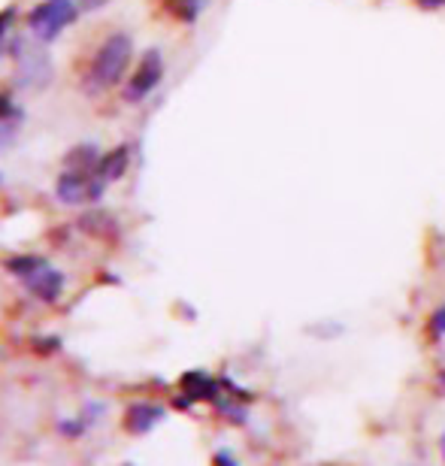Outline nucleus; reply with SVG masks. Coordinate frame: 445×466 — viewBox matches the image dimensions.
Returning a JSON list of instances; mask_svg holds the SVG:
<instances>
[{
	"label": "nucleus",
	"instance_id": "11",
	"mask_svg": "<svg viewBox=\"0 0 445 466\" xmlns=\"http://www.w3.org/2000/svg\"><path fill=\"white\" fill-rule=\"evenodd\" d=\"M13 18H15V13H13V9H4V13H0V43H4V36H6V27L13 25Z\"/></svg>",
	"mask_w": 445,
	"mask_h": 466
},
{
	"label": "nucleus",
	"instance_id": "15",
	"mask_svg": "<svg viewBox=\"0 0 445 466\" xmlns=\"http://www.w3.org/2000/svg\"><path fill=\"white\" fill-rule=\"evenodd\" d=\"M440 385L445 388V372H442V376H440Z\"/></svg>",
	"mask_w": 445,
	"mask_h": 466
},
{
	"label": "nucleus",
	"instance_id": "2",
	"mask_svg": "<svg viewBox=\"0 0 445 466\" xmlns=\"http://www.w3.org/2000/svg\"><path fill=\"white\" fill-rule=\"evenodd\" d=\"M79 6L73 0H46V4L34 6L27 15V27L34 31L36 40H55L64 27L76 22Z\"/></svg>",
	"mask_w": 445,
	"mask_h": 466
},
{
	"label": "nucleus",
	"instance_id": "1",
	"mask_svg": "<svg viewBox=\"0 0 445 466\" xmlns=\"http://www.w3.org/2000/svg\"><path fill=\"white\" fill-rule=\"evenodd\" d=\"M131 55H134L131 36H125V34L109 36V40L97 49L95 64H91V70H88V88L91 91L113 88L116 82L125 76L127 64H131Z\"/></svg>",
	"mask_w": 445,
	"mask_h": 466
},
{
	"label": "nucleus",
	"instance_id": "5",
	"mask_svg": "<svg viewBox=\"0 0 445 466\" xmlns=\"http://www.w3.org/2000/svg\"><path fill=\"white\" fill-rule=\"evenodd\" d=\"M25 282H27V288L40 297V300H55V297L61 294V285H64V279H61V273L58 269H49L46 264H40L34 269V273H27L25 276Z\"/></svg>",
	"mask_w": 445,
	"mask_h": 466
},
{
	"label": "nucleus",
	"instance_id": "4",
	"mask_svg": "<svg viewBox=\"0 0 445 466\" xmlns=\"http://www.w3.org/2000/svg\"><path fill=\"white\" fill-rule=\"evenodd\" d=\"M161 79H164V61H161V55L152 49V52L143 55L140 67L134 70V76L125 88V97L131 100V104H140L143 97H148L157 88V82Z\"/></svg>",
	"mask_w": 445,
	"mask_h": 466
},
{
	"label": "nucleus",
	"instance_id": "13",
	"mask_svg": "<svg viewBox=\"0 0 445 466\" xmlns=\"http://www.w3.org/2000/svg\"><path fill=\"white\" fill-rule=\"evenodd\" d=\"M109 0H79V6L82 9H100V6H106Z\"/></svg>",
	"mask_w": 445,
	"mask_h": 466
},
{
	"label": "nucleus",
	"instance_id": "14",
	"mask_svg": "<svg viewBox=\"0 0 445 466\" xmlns=\"http://www.w3.org/2000/svg\"><path fill=\"white\" fill-rule=\"evenodd\" d=\"M419 4L424 9H440V6H445V0H419Z\"/></svg>",
	"mask_w": 445,
	"mask_h": 466
},
{
	"label": "nucleus",
	"instance_id": "6",
	"mask_svg": "<svg viewBox=\"0 0 445 466\" xmlns=\"http://www.w3.org/2000/svg\"><path fill=\"white\" fill-rule=\"evenodd\" d=\"M164 418V409L161 406H155V403H137L127 409V415H125V427L131 433H146V431H152V427L161 421Z\"/></svg>",
	"mask_w": 445,
	"mask_h": 466
},
{
	"label": "nucleus",
	"instance_id": "7",
	"mask_svg": "<svg viewBox=\"0 0 445 466\" xmlns=\"http://www.w3.org/2000/svg\"><path fill=\"white\" fill-rule=\"evenodd\" d=\"M182 394L188 397V403L194 400H216L218 397V381L209 379L207 372L194 370L188 376H182Z\"/></svg>",
	"mask_w": 445,
	"mask_h": 466
},
{
	"label": "nucleus",
	"instance_id": "16",
	"mask_svg": "<svg viewBox=\"0 0 445 466\" xmlns=\"http://www.w3.org/2000/svg\"><path fill=\"white\" fill-rule=\"evenodd\" d=\"M442 454H445V436H442Z\"/></svg>",
	"mask_w": 445,
	"mask_h": 466
},
{
	"label": "nucleus",
	"instance_id": "9",
	"mask_svg": "<svg viewBox=\"0 0 445 466\" xmlns=\"http://www.w3.org/2000/svg\"><path fill=\"white\" fill-rule=\"evenodd\" d=\"M164 6H167V13H173L176 18H182V22H194L203 9V0H164Z\"/></svg>",
	"mask_w": 445,
	"mask_h": 466
},
{
	"label": "nucleus",
	"instance_id": "12",
	"mask_svg": "<svg viewBox=\"0 0 445 466\" xmlns=\"http://www.w3.org/2000/svg\"><path fill=\"white\" fill-rule=\"evenodd\" d=\"M9 113H13V104H9V97H6V95H0V121H4Z\"/></svg>",
	"mask_w": 445,
	"mask_h": 466
},
{
	"label": "nucleus",
	"instance_id": "10",
	"mask_svg": "<svg viewBox=\"0 0 445 466\" xmlns=\"http://www.w3.org/2000/svg\"><path fill=\"white\" fill-rule=\"evenodd\" d=\"M430 330H433V337H445V306H442V309L433 312V319H430Z\"/></svg>",
	"mask_w": 445,
	"mask_h": 466
},
{
	"label": "nucleus",
	"instance_id": "3",
	"mask_svg": "<svg viewBox=\"0 0 445 466\" xmlns=\"http://www.w3.org/2000/svg\"><path fill=\"white\" fill-rule=\"evenodd\" d=\"M106 182L97 176V167L91 170H79V167H67L58 179V198L64 203H88V200H97L104 194Z\"/></svg>",
	"mask_w": 445,
	"mask_h": 466
},
{
	"label": "nucleus",
	"instance_id": "8",
	"mask_svg": "<svg viewBox=\"0 0 445 466\" xmlns=\"http://www.w3.org/2000/svg\"><path fill=\"white\" fill-rule=\"evenodd\" d=\"M127 148L122 146V148H116V152H109V155H104L97 161V176L104 182H113V179H122L125 176V170H127Z\"/></svg>",
	"mask_w": 445,
	"mask_h": 466
}]
</instances>
